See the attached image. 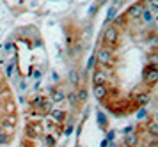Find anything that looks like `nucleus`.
Returning a JSON list of instances; mask_svg holds the SVG:
<instances>
[{
  "mask_svg": "<svg viewBox=\"0 0 158 147\" xmlns=\"http://www.w3.org/2000/svg\"><path fill=\"white\" fill-rule=\"evenodd\" d=\"M96 62L100 64L101 67H110L112 64H114V53H112V50L107 48V46H103V48L98 50V53H96Z\"/></svg>",
  "mask_w": 158,
  "mask_h": 147,
  "instance_id": "f257e3e1",
  "label": "nucleus"
},
{
  "mask_svg": "<svg viewBox=\"0 0 158 147\" xmlns=\"http://www.w3.org/2000/svg\"><path fill=\"white\" fill-rule=\"evenodd\" d=\"M117 39H119V30H117V27L115 25H108L105 28V32H103V43H105V46L112 50V46H115Z\"/></svg>",
  "mask_w": 158,
  "mask_h": 147,
  "instance_id": "f03ea898",
  "label": "nucleus"
},
{
  "mask_svg": "<svg viewBox=\"0 0 158 147\" xmlns=\"http://www.w3.org/2000/svg\"><path fill=\"white\" fill-rule=\"evenodd\" d=\"M142 78H144V84L153 87V85L158 84V67L155 66H146V69L142 73Z\"/></svg>",
  "mask_w": 158,
  "mask_h": 147,
  "instance_id": "7ed1b4c3",
  "label": "nucleus"
},
{
  "mask_svg": "<svg viewBox=\"0 0 158 147\" xmlns=\"http://www.w3.org/2000/svg\"><path fill=\"white\" fill-rule=\"evenodd\" d=\"M41 133H43V124H39V122H29L25 128V135L29 138H37Z\"/></svg>",
  "mask_w": 158,
  "mask_h": 147,
  "instance_id": "20e7f679",
  "label": "nucleus"
},
{
  "mask_svg": "<svg viewBox=\"0 0 158 147\" xmlns=\"http://www.w3.org/2000/svg\"><path fill=\"white\" fill-rule=\"evenodd\" d=\"M142 13H144L142 4H133V6L128 7V13H126V16H128L130 20H139V18L142 16Z\"/></svg>",
  "mask_w": 158,
  "mask_h": 147,
  "instance_id": "39448f33",
  "label": "nucleus"
},
{
  "mask_svg": "<svg viewBox=\"0 0 158 147\" xmlns=\"http://www.w3.org/2000/svg\"><path fill=\"white\" fill-rule=\"evenodd\" d=\"M107 82V71L98 67V69H94V75H93V84L94 85H105Z\"/></svg>",
  "mask_w": 158,
  "mask_h": 147,
  "instance_id": "423d86ee",
  "label": "nucleus"
},
{
  "mask_svg": "<svg viewBox=\"0 0 158 147\" xmlns=\"http://www.w3.org/2000/svg\"><path fill=\"white\" fill-rule=\"evenodd\" d=\"M48 117H50L55 124H62L64 119H66V112H64V110H57V108H53V110L48 113Z\"/></svg>",
  "mask_w": 158,
  "mask_h": 147,
  "instance_id": "0eeeda50",
  "label": "nucleus"
},
{
  "mask_svg": "<svg viewBox=\"0 0 158 147\" xmlns=\"http://www.w3.org/2000/svg\"><path fill=\"white\" fill-rule=\"evenodd\" d=\"M93 94H94V98L98 99V101L105 99V98H107V94H108L107 85H94V87H93Z\"/></svg>",
  "mask_w": 158,
  "mask_h": 147,
  "instance_id": "6e6552de",
  "label": "nucleus"
},
{
  "mask_svg": "<svg viewBox=\"0 0 158 147\" xmlns=\"http://www.w3.org/2000/svg\"><path fill=\"white\" fill-rule=\"evenodd\" d=\"M137 140H139V137L135 133H128L124 137V140H123V147H135Z\"/></svg>",
  "mask_w": 158,
  "mask_h": 147,
  "instance_id": "1a4fd4ad",
  "label": "nucleus"
},
{
  "mask_svg": "<svg viewBox=\"0 0 158 147\" xmlns=\"http://www.w3.org/2000/svg\"><path fill=\"white\" fill-rule=\"evenodd\" d=\"M96 120H98V126H100L101 129H107L108 120H107V115L103 112H96Z\"/></svg>",
  "mask_w": 158,
  "mask_h": 147,
  "instance_id": "9d476101",
  "label": "nucleus"
},
{
  "mask_svg": "<svg viewBox=\"0 0 158 147\" xmlns=\"http://www.w3.org/2000/svg\"><path fill=\"white\" fill-rule=\"evenodd\" d=\"M44 101H46V98H44V96H34V98L30 99V106H32V108H37V110H39V108L43 106Z\"/></svg>",
  "mask_w": 158,
  "mask_h": 147,
  "instance_id": "9b49d317",
  "label": "nucleus"
},
{
  "mask_svg": "<svg viewBox=\"0 0 158 147\" xmlns=\"http://www.w3.org/2000/svg\"><path fill=\"white\" fill-rule=\"evenodd\" d=\"M68 78H69L71 85H78V84H80V73H78V69H69V75H68Z\"/></svg>",
  "mask_w": 158,
  "mask_h": 147,
  "instance_id": "f8f14e48",
  "label": "nucleus"
},
{
  "mask_svg": "<svg viewBox=\"0 0 158 147\" xmlns=\"http://www.w3.org/2000/svg\"><path fill=\"white\" fill-rule=\"evenodd\" d=\"M66 99V94L62 91H52V103H60Z\"/></svg>",
  "mask_w": 158,
  "mask_h": 147,
  "instance_id": "ddd939ff",
  "label": "nucleus"
},
{
  "mask_svg": "<svg viewBox=\"0 0 158 147\" xmlns=\"http://www.w3.org/2000/svg\"><path fill=\"white\" fill-rule=\"evenodd\" d=\"M148 133L153 138H158V122H151L149 126H148Z\"/></svg>",
  "mask_w": 158,
  "mask_h": 147,
  "instance_id": "4468645a",
  "label": "nucleus"
},
{
  "mask_svg": "<svg viewBox=\"0 0 158 147\" xmlns=\"http://www.w3.org/2000/svg\"><path fill=\"white\" fill-rule=\"evenodd\" d=\"M115 14H117V7L110 6V9H108V13H107V18H105V23H110L115 18Z\"/></svg>",
  "mask_w": 158,
  "mask_h": 147,
  "instance_id": "2eb2a0df",
  "label": "nucleus"
},
{
  "mask_svg": "<svg viewBox=\"0 0 158 147\" xmlns=\"http://www.w3.org/2000/svg\"><path fill=\"white\" fill-rule=\"evenodd\" d=\"M148 11L153 14H158V0H148Z\"/></svg>",
  "mask_w": 158,
  "mask_h": 147,
  "instance_id": "dca6fc26",
  "label": "nucleus"
},
{
  "mask_svg": "<svg viewBox=\"0 0 158 147\" xmlns=\"http://www.w3.org/2000/svg\"><path fill=\"white\" fill-rule=\"evenodd\" d=\"M137 103L139 105H146V103H149V94H139L137 96Z\"/></svg>",
  "mask_w": 158,
  "mask_h": 147,
  "instance_id": "f3484780",
  "label": "nucleus"
},
{
  "mask_svg": "<svg viewBox=\"0 0 158 147\" xmlns=\"http://www.w3.org/2000/svg\"><path fill=\"white\" fill-rule=\"evenodd\" d=\"M142 21H146V23H151L153 21V13L151 11H148V9H144V13H142Z\"/></svg>",
  "mask_w": 158,
  "mask_h": 147,
  "instance_id": "a211bd4d",
  "label": "nucleus"
},
{
  "mask_svg": "<svg viewBox=\"0 0 158 147\" xmlns=\"http://www.w3.org/2000/svg\"><path fill=\"white\" fill-rule=\"evenodd\" d=\"M66 98H68V101H69V103H71L73 106L78 103V96H77V92H69V94H68Z\"/></svg>",
  "mask_w": 158,
  "mask_h": 147,
  "instance_id": "6ab92c4d",
  "label": "nucleus"
},
{
  "mask_svg": "<svg viewBox=\"0 0 158 147\" xmlns=\"http://www.w3.org/2000/svg\"><path fill=\"white\" fill-rule=\"evenodd\" d=\"M77 96H78V101L85 103L87 101V89H80V91L77 92Z\"/></svg>",
  "mask_w": 158,
  "mask_h": 147,
  "instance_id": "aec40b11",
  "label": "nucleus"
},
{
  "mask_svg": "<svg viewBox=\"0 0 158 147\" xmlns=\"http://www.w3.org/2000/svg\"><path fill=\"white\" fill-rule=\"evenodd\" d=\"M148 66H155V67H158V55L156 53H153V55L148 59Z\"/></svg>",
  "mask_w": 158,
  "mask_h": 147,
  "instance_id": "412c9836",
  "label": "nucleus"
},
{
  "mask_svg": "<svg viewBox=\"0 0 158 147\" xmlns=\"http://www.w3.org/2000/svg\"><path fill=\"white\" fill-rule=\"evenodd\" d=\"M7 144H9V135H6L0 129V145H7Z\"/></svg>",
  "mask_w": 158,
  "mask_h": 147,
  "instance_id": "4be33fe9",
  "label": "nucleus"
},
{
  "mask_svg": "<svg viewBox=\"0 0 158 147\" xmlns=\"http://www.w3.org/2000/svg\"><path fill=\"white\" fill-rule=\"evenodd\" d=\"M44 140H46V145H48V147H53V145H55V137H52V135H48Z\"/></svg>",
  "mask_w": 158,
  "mask_h": 147,
  "instance_id": "5701e85b",
  "label": "nucleus"
},
{
  "mask_svg": "<svg viewBox=\"0 0 158 147\" xmlns=\"http://www.w3.org/2000/svg\"><path fill=\"white\" fill-rule=\"evenodd\" d=\"M13 69H15V62H11V64L7 66V69H6V73H7V76H9V78L13 76Z\"/></svg>",
  "mask_w": 158,
  "mask_h": 147,
  "instance_id": "b1692460",
  "label": "nucleus"
},
{
  "mask_svg": "<svg viewBox=\"0 0 158 147\" xmlns=\"http://www.w3.org/2000/svg\"><path fill=\"white\" fill-rule=\"evenodd\" d=\"M98 4H93V6H91V9H89V16H94V14H96V11H98Z\"/></svg>",
  "mask_w": 158,
  "mask_h": 147,
  "instance_id": "393cba45",
  "label": "nucleus"
},
{
  "mask_svg": "<svg viewBox=\"0 0 158 147\" xmlns=\"http://www.w3.org/2000/svg\"><path fill=\"white\" fill-rule=\"evenodd\" d=\"M94 62H96V57H91V59H89V60H87V69H93Z\"/></svg>",
  "mask_w": 158,
  "mask_h": 147,
  "instance_id": "a878e982",
  "label": "nucleus"
},
{
  "mask_svg": "<svg viewBox=\"0 0 158 147\" xmlns=\"http://www.w3.org/2000/svg\"><path fill=\"white\" fill-rule=\"evenodd\" d=\"M73 129H75V128H73V124H69V126H66V129H64V135H66V137H69V135L73 133Z\"/></svg>",
  "mask_w": 158,
  "mask_h": 147,
  "instance_id": "bb28decb",
  "label": "nucleus"
},
{
  "mask_svg": "<svg viewBox=\"0 0 158 147\" xmlns=\"http://www.w3.org/2000/svg\"><path fill=\"white\" fill-rule=\"evenodd\" d=\"M144 115H146V110H144V108H140V110H139V113H137V117H139V119H142Z\"/></svg>",
  "mask_w": 158,
  "mask_h": 147,
  "instance_id": "cd10ccee",
  "label": "nucleus"
},
{
  "mask_svg": "<svg viewBox=\"0 0 158 147\" xmlns=\"http://www.w3.org/2000/svg\"><path fill=\"white\" fill-rule=\"evenodd\" d=\"M121 2H123V0H112V6H114V7H119V6H121Z\"/></svg>",
  "mask_w": 158,
  "mask_h": 147,
  "instance_id": "c85d7f7f",
  "label": "nucleus"
},
{
  "mask_svg": "<svg viewBox=\"0 0 158 147\" xmlns=\"http://www.w3.org/2000/svg\"><path fill=\"white\" fill-rule=\"evenodd\" d=\"M100 147H108V140H107V138L101 142V145H100Z\"/></svg>",
  "mask_w": 158,
  "mask_h": 147,
  "instance_id": "c756f323",
  "label": "nucleus"
},
{
  "mask_svg": "<svg viewBox=\"0 0 158 147\" xmlns=\"http://www.w3.org/2000/svg\"><path fill=\"white\" fill-rule=\"evenodd\" d=\"M52 78H53L55 82H59V75H57V73H52Z\"/></svg>",
  "mask_w": 158,
  "mask_h": 147,
  "instance_id": "7c9ffc66",
  "label": "nucleus"
},
{
  "mask_svg": "<svg viewBox=\"0 0 158 147\" xmlns=\"http://www.w3.org/2000/svg\"><path fill=\"white\" fill-rule=\"evenodd\" d=\"M155 119H156V122H158V113H156V115H155Z\"/></svg>",
  "mask_w": 158,
  "mask_h": 147,
  "instance_id": "2f4dec72",
  "label": "nucleus"
},
{
  "mask_svg": "<svg viewBox=\"0 0 158 147\" xmlns=\"http://www.w3.org/2000/svg\"><path fill=\"white\" fill-rule=\"evenodd\" d=\"M77 147H80V145H77Z\"/></svg>",
  "mask_w": 158,
  "mask_h": 147,
  "instance_id": "473e14b6",
  "label": "nucleus"
},
{
  "mask_svg": "<svg viewBox=\"0 0 158 147\" xmlns=\"http://www.w3.org/2000/svg\"><path fill=\"white\" fill-rule=\"evenodd\" d=\"M121 147H123V145H121Z\"/></svg>",
  "mask_w": 158,
  "mask_h": 147,
  "instance_id": "72a5a7b5",
  "label": "nucleus"
}]
</instances>
